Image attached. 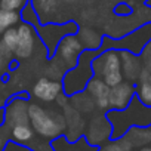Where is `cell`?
Instances as JSON below:
<instances>
[{
    "instance_id": "obj_1",
    "label": "cell",
    "mask_w": 151,
    "mask_h": 151,
    "mask_svg": "<svg viewBox=\"0 0 151 151\" xmlns=\"http://www.w3.org/2000/svg\"><path fill=\"white\" fill-rule=\"evenodd\" d=\"M107 119L111 123V138H122L130 127H150L151 126V107L142 104L136 95L124 110H108Z\"/></svg>"
},
{
    "instance_id": "obj_2",
    "label": "cell",
    "mask_w": 151,
    "mask_h": 151,
    "mask_svg": "<svg viewBox=\"0 0 151 151\" xmlns=\"http://www.w3.org/2000/svg\"><path fill=\"white\" fill-rule=\"evenodd\" d=\"M28 119L36 133L49 139L62 135L67 127L64 114L50 108H45L39 104L28 105Z\"/></svg>"
},
{
    "instance_id": "obj_3",
    "label": "cell",
    "mask_w": 151,
    "mask_h": 151,
    "mask_svg": "<svg viewBox=\"0 0 151 151\" xmlns=\"http://www.w3.org/2000/svg\"><path fill=\"white\" fill-rule=\"evenodd\" d=\"M99 50H83L79 56V61L76 67L70 68L62 77V89L64 93L70 98L74 93L83 92L86 89L88 82L93 77V70H92V61L98 55Z\"/></svg>"
},
{
    "instance_id": "obj_4",
    "label": "cell",
    "mask_w": 151,
    "mask_h": 151,
    "mask_svg": "<svg viewBox=\"0 0 151 151\" xmlns=\"http://www.w3.org/2000/svg\"><path fill=\"white\" fill-rule=\"evenodd\" d=\"M92 70H93V76L102 79L110 88L124 80L122 73L120 53L116 49L99 50L95 59L92 61Z\"/></svg>"
},
{
    "instance_id": "obj_5",
    "label": "cell",
    "mask_w": 151,
    "mask_h": 151,
    "mask_svg": "<svg viewBox=\"0 0 151 151\" xmlns=\"http://www.w3.org/2000/svg\"><path fill=\"white\" fill-rule=\"evenodd\" d=\"M150 40H151V21L142 24L141 27L132 30L130 33H127L119 39L104 37L101 50H105V49L129 50L135 55H141Z\"/></svg>"
},
{
    "instance_id": "obj_6",
    "label": "cell",
    "mask_w": 151,
    "mask_h": 151,
    "mask_svg": "<svg viewBox=\"0 0 151 151\" xmlns=\"http://www.w3.org/2000/svg\"><path fill=\"white\" fill-rule=\"evenodd\" d=\"M83 50H85V47L80 43L77 36L76 34H67L59 40L52 58L56 59L61 65H64L68 71L70 68L76 67V64L79 61V56L82 55Z\"/></svg>"
},
{
    "instance_id": "obj_7",
    "label": "cell",
    "mask_w": 151,
    "mask_h": 151,
    "mask_svg": "<svg viewBox=\"0 0 151 151\" xmlns=\"http://www.w3.org/2000/svg\"><path fill=\"white\" fill-rule=\"evenodd\" d=\"M34 28H37V31H46V33H39V37L45 42L46 49L49 50V56L52 58L59 40L67 36V34H76L79 30L77 24L70 21L65 24H46V25H40V22H36L33 25Z\"/></svg>"
},
{
    "instance_id": "obj_8",
    "label": "cell",
    "mask_w": 151,
    "mask_h": 151,
    "mask_svg": "<svg viewBox=\"0 0 151 151\" xmlns=\"http://www.w3.org/2000/svg\"><path fill=\"white\" fill-rule=\"evenodd\" d=\"M18 30V43L14 55L18 59H28L34 53L36 46V30L31 24L22 22L17 27Z\"/></svg>"
},
{
    "instance_id": "obj_9",
    "label": "cell",
    "mask_w": 151,
    "mask_h": 151,
    "mask_svg": "<svg viewBox=\"0 0 151 151\" xmlns=\"http://www.w3.org/2000/svg\"><path fill=\"white\" fill-rule=\"evenodd\" d=\"M136 95V85L132 82H122L110 89V110H124Z\"/></svg>"
},
{
    "instance_id": "obj_10",
    "label": "cell",
    "mask_w": 151,
    "mask_h": 151,
    "mask_svg": "<svg viewBox=\"0 0 151 151\" xmlns=\"http://www.w3.org/2000/svg\"><path fill=\"white\" fill-rule=\"evenodd\" d=\"M64 92L62 89V82L59 80H52L49 77H42L39 79L33 89H31V95L42 101V102H53L58 99V96Z\"/></svg>"
},
{
    "instance_id": "obj_11",
    "label": "cell",
    "mask_w": 151,
    "mask_h": 151,
    "mask_svg": "<svg viewBox=\"0 0 151 151\" xmlns=\"http://www.w3.org/2000/svg\"><path fill=\"white\" fill-rule=\"evenodd\" d=\"M110 89L111 88L96 76H93L86 85V92L92 96V99L95 101V107L101 111L110 110Z\"/></svg>"
},
{
    "instance_id": "obj_12",
    "label": "cell",
    "mask_w": 151,
    "mask_h": 151,
    "mask_svg": "<svg viewBox=\"0 0 151 151\" xmlns=\"http://www.w3.org/2000/svg\"><path fill=\"white\" fill-rule=\"evenodd\" d=\"M120 61H122V73L123 77L127 79V82H138L141 71L144 68V62L139 55H135L129 50H119Z\"/></svg>"
},
{
    "instance_id": "obj_13",
    "label": "cell",
    "mask_w": 151,
    "mask_h": 151,
    "mask_svg": "<svg viewBox=\"0 0 151 151\" xmlns=\"http://www.w3.org/2000/svg\"><path fill=\"white\" fill-rule=\"evenodd\" d=\"M28 105L22 98H14L6 111H5V122L6 124L11 127H14L15 124H22V123H30L28 119Z\"/></svg>"
},
{
    "instance_id": "obj_14",
    "label": "cell",
    "mask_w": 151,
    "mask_h": 151,
    "mask_svg": "<svg viewBox=\"0 0 151 151\" xmlns=\"http://www.w3.org/2000/svg\"><path fill=\"white\" fill-rule=\"evenodd\" d=\"M111 123L107 119V116H96L93 117L91 126H89V133H88V139L91 144H99L108 138H111Z\"/></svg>"
},
{
    "instance_id": "obj_15",
    "label": "cell",
    "mask_w": 151,
    "mask_h": 151,
    "mask_svg": "<svg viewBox=\"0 0 151 151\" xmlns=\"http://www.w3.org/2000/svg\"><path fill=\"white\" fill-rule=\"evenodd\" d=\"M76 36L79 37L80 43L83 45V47H85L86 50H101L104 36H101V34H99L98 31H95L93 28L79 27Z\"/></svg>"
},
{
    "instance_id": "obj_16",
    "label": "cell",
    "mask_w": 151,
    "mask_h": 151,
    "mask_svg": "<svg viewBox=\"0 0 151 151\" xmlns=\"http://www.w3.org/2000/svg\"><path fill=\"white\" fill-rule=\"evenodd\" d=\"M123 138L132 145V148H141L151 141V133L148 127H130Z\"/></svg>"
},
{
    "instance_id": "obj_17",
    "label": "cell",
    "mask_w": 151,
    "mask_h": 151,
    "mask_svg": "<svg viewBox=\"0 0 151 151\" xmlns=\"http://www.w3.org/2000/svg\"><path fill=\"white\" fill-rule=\"evenodd\" d=\"M11 136L14 141L19 144H27L33 139L34 136V129L31 127L30 123H22V124H15L11 127Z\"/></svg>"
},
{
    "instance_id": "obj_18",
    "label": "cell",
    "mask_w": 151,
    "mask_h": 151,
    "mask_svg": "<svg viewBox=\"0 0 151 151\" xmlns=\"http://www.w3.org/2000/svg\"><path fill=\"white\" fill-rule=\"evenodd\" d=\"M71 98V102H73V107L76 108V110H80V111H83V113H89V111H92L93 108H96L95 107V101L92 99V96L88 93V92H79V93H74L73 96H70Z\"/></svg>"
},
{
    "instance_id": "obj_19",
    "label": "cell",
    "mask_w": 151,
    "mask_h": 151,
    "mask_svg": "<svg viewBox=\"0 0 151 151\" xmlns=\"http://www.w3.org/2000/svg\"><path fill=\"white\" fill-rule=\"evenodd\" d=\"M17 43H18V30H17V27H11L2 34L0 47L14 55V52L17 49Z\"/></svg>"
},
{
    "instance_id": "obj_20",
    "label": "cell",
    "mask_w": 151,
    "mask_h": 151,
    "mask_svg": "<svg viewBox=\"0 0 151 151\" xmlns=\"http://www.w3.org/2000/svg\"><path fill=\"white\" fill-rule=\"evenodd\" d=\"M21 21V15L18 12H9L0 9V36H2L8 28L15 27Z\"/></svg>"
},
{
    "instance_id": "obj_21",
    "label": "cell",
    "mask_w": 151,
    "mask_h": 151,
    "mask_svg": "<svg viewBox=\"0 0 151 151\" xmlns=\"http://www.w3.org/2000/svg\"><path fill=\"white\" fill-rule=\"evenodd\" d=\"M136 98L151 107V80H139L138 85H136Z\"/></svg>"
},
{
    "instance_id": "obj_22",
    "label": "cell",
    "mask_w": 151,
    "mask_h": 151,
    "mask_svg": "<svg viewBox=\"0 0 151 151\" xmlns=\"http://www.w3.org/2000/svg\"><path fill=\"white\" fill-rule=\"evenodd\" d=\"M132 150H133L132 145L122 136V138H119V139L111 141L110 144H105L99 151H132Z\"/></svg>"
},
{
    "instance_id": "obj_23",
    "label": "cell",
    "mask_w": 151,
    "mask_h": 151,
    "mask_svg": "<svg viewBox=\"0 0 151 151\" xmlns=\"http://www.w3.org/2000/svg\"><path fill=\"white\" fill-rule=\"evenodd\" d=\"M28 0H0V9L9 11V12H18L21 11Z\"/></svg>"
},
{
    "instance_id": "obj_24",
    "label": "cell",
    "mask_w": 151,
    "mask_h": 151,
    "mask_svg": "<svg viewBox=\"0 0 151 151\" xmlns=\"http://www.w3.org/2000/svg\"><path fill=\"white\" fill-rule=\"evenodd\" d=\"M114 14L119 17H130L133 14V8L130 6V3H119L114 8Z\"/></svg>"
},
{
    "instance_id": "obj_25",
    "label": "cell",
    "mask_w": 151,
    "mask_h": 151,
    "mask_svg": "<svg viewBox=\"0 0 151 151\" xmlns=\"http://www.w3.org/2000/svg\"><path fill=\"white\" fill-rule=\"evenodd\" d=\"M11 61H12V53L0 47V71H5L11 65Z\"/></svg>"
},
{
    "instance_id": "obj_26",
    "label": "cell",
    "mask_w": 151,
    "mask_h": 151,
    "mask_svg": "<svg viewBox=\"0 0 151 151\" xmlns=\"http://www.w3.org/2000/svg\"><path fill=\"white\" fill-rule=\"evenodd\" d=\"M6 145V138H5V133L0 132V151L3 150V147Z\"/></svg>"
},
{
    "instance_id": "obj_27",
    "label": "cell",
    "mask_w": 151,
    "mask_h": 151,
    "mask_svg": "<svg viewBox=\"0 0 151 151\" xmlns=\"http://www.w3.org/2000/svg\"><path fill=\"white\" fill-rule=\"evenodd\" d=\"M138 151H151V147L145 145V147H141V148H138Z\"/></svg>"
},
{
    "instance_id": "obj_28",
    "label": "cell",
    "mask_w": 151,
    "mask_h": 151,
    "mask_svg": "<svg viewBox=\"0 0 151 151\" xmlns=\"http://www.w3.org/2000/svg\"><path fill=\"white\" fill-rule=\"evenodd\" d=\"M141 2H142V3H144V5H145V3H147V2H148V0H141Z\"/></svg>"
},
{
    "instance_id": "obj_29",
    "label": "cell",
    "mask_w": 151,
    "mask_h": 151,
    "mask_svg": "<svg viewBox=\"0 0 151 151\" xmlns=\"http://www.w3.org/2000/svg\"><path fill=\"white\" fill-rule=\"evenodd\" d=\"M150 133H151V126H150Z\"/></svg>"
}]
</instances>
